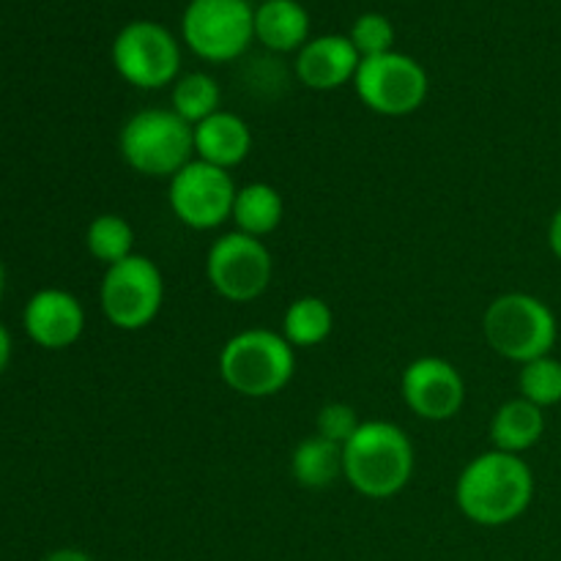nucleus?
I'll return each mask as SVG.
<instances>
[{
    "mask_svg": "<svg viewBox=\"0 0 561 561\" xmlns=\"http://www.w3.org/2000/svg\"><path fill=\"white\" fill-rule=\"evenodd\" d=\"M44 561H93L85 551L80 548H60V551H53L49 557H44Z\"/></svg>",
    "mask_w": 561,
    "mask_h": 561,
    "instance_id": "obj_27",
    "label": "nucleus"
},
{
    "mask_svg": "<svg viewBox=\"0 0 561 561\" xmlns=\"http://www.w3.org/2000/svg\"><path fill=\"white\" fill-rule=\"evenodd\" d=\"M9 359H11V337L9 332H5L3 323H0V376H3V370L9 367Z\"/></svg>",
    "mask_w": 561,
    "mask_h": 561,
    "instance_id": "obj_28",
    "label": "nucleus"
},
{
    "mask_svg": "<svg viewBox=\"0 0 561 561\" xmlns=\"http://www.w3.org/2000/svg\"><path fill=\"white\" fill-rule=\"evenodd\" d=\"M283 214L285 203L277 186L266 184V181H252L236 192L230 222L236 225L239 233L252 236V239H266L268 233L279 228Z\"/></svg>",
    "mask_w": 561,
    "mask_h": 561,
    "instance_id": "obj_18",
    "label": "nucleus"
},
{
    "mask_svg": "<svg viewBox=\"0 0 561 561\" xmlns=\"http://www.w3.org/2000/svg\"><path fill=\"white\" fill-rule=\"evenodd\" d=\"M359 425L362 420L356 416V411L351 409L348 403H327L316 416L318 436H323L327 442L340 444V447H345V442L359 431Z\"/></svg>",
    "mask_w": 561,
    "mask_h": 561,
    "instance_id": "obj_25",
    "label": "nucleus"
},
{
    "mask_svg": "<svg viewBox=\"0 0 561 561\" xmlns=\"http://www.w3.org/2000/svg\"><path fill=\"white\" fill-rule=\"evenodd\" d=\"M252 129L241 115L230 110H217L195 126V159L233 170L250 157Z\"/></svg>",
    "mask_w": 561,
    "mask_h": 561,
    "instance_id": "obj_15",
    "label": "nucleus"
},
{
    "mask_svg": "<svg viewBox=\"0 0 561 561\" xmlns=\"http://www.w3.org/2000/svg\"><path fill=\"white\" fill-rule=\"evenodd\" d=\"M359 53L351 44L348 36H329L310 38L296 55V77L310 91H337V88L354 82L359 71Z\"/></svg>",
    "mask_w": 561,
    "mask_h": 561,
    "instance_id": "obj_14",
    "label": "nucleus"
},
{
    "mask_svg": "<svg viewBox=\"0 0 561 561\" xmlns=\"http://www.w3.org/2000/svg\"><path fill=\"white\" fill-rule=\"evenodd\" d=\"M274 261L263 239L230 230L211 241L206 252V279L214 294L233 305H247L272 285Z\"/></svg>",
    "mask_w": 561,
    "mask_h": 561,
    "instance_id": "obj_9",
    "label": "nucleus"
},
{
    "mask_svg": "<svg viewBox=\"0 0 561 561\" xmlns=\"http://www.w3.org/2000/svg\"><path fill=\"white\" fill-rule=\"evenodd\" d=\"M535 499V474L520 455L488 449L466 463L455 482V504L471 524L507 526L529 510Z\"/></svg>",
    "mask_w": 561,
    "mask_h": 561,
    "instance_id": "obj_1",
    "label": "nucleus"
},
{
    "mask_svg": "<svg viewBox=\"0 0 561 561\" xmlns=\"http://www.w3.org/2000/svg\"><path fill=\"white\" fill-rule=\"evenodd\" d=\"M518 389L520 398L540 405L542 411L561 403V362L548 354L520 365Z\"/></svg>",
    "mask_w": 561,
    "mask_h": 561,
    "instance_id": "obj_23",
    "label": "nucleus"
},
{
    "mask_svg": "<svg viewBox=\"0 0 561 561\" xmlns=\"http://www.w3.org/2000/svg\"><path fill=\"white\" fill-rule=\"evenodd\" d=\"M548 244H551V252L557 255V261L561 263V208L553 214L551 225H548Z\"/></svg>",
    "mask_w": 561,
    "mask_h": 561,
    "instance_id": "obj_26",
    "label": "nucleus"
},
{
    "mask_svg": "<svg viewBox=\"0 0 561 561\" xmlns=\"http://www.w3.org/2000/svg\"><path fill=\"white\" fill-rule=\"evenodd\" d=\"M236 186L230 170L192 159L170 179L168 203L175 219L192 230H217L233 214Z\"/></svg>",
    "mask_w": 561,
    "mask_h": 561,
    "instance_id": "obj_11",
    "label": "nucleus"
},
{
    "mask_svg": "<svg viewBox=\"0 0 561 561\" xmlns=\"http://www.w3.org/2000/svg\"><path fill=\"white\" fill-rule=\"evenodd\" d=\"M482 332L499 356L526 365L548 356L557 345L559 323L551 307L531 294H502L488 305Z\"/></svg>",
    "mask_w": 561,
    "mask_h": 561,
    "instance_id": "obj_5",
    "label": "nucleus"
},
{
    "mask_svg": "<svg viewBox=\"0 0 561 561\" xmlns=\"http://www.w3.org/2000/svg\"><path fill=\"white\" fill-rule=\"evenodd\" d=\"M409 411L425 422H449L466 403V381L458 367L442 356H420L409 362L400 378Z\"/></svg>",
    "mask_w": 561,
    "mask_h": 561,
    "instance_id": "obj_12",
    "label": "nucleus"
},
{
    "mask_svg": "<svg viewBox=\"0 0 561 561\" xmlns=\"http://www.w3.org/2000/svg\"><path fill=\"white\" fill-rule=\"evenodd\" d=\"M121 159L148 179H173L195 159V126L164 107L129 115L118 135Z\"/></svg>",
    "mask_w": 561,
    "mask_h": 561,
    "instance_id": "obj_4",
    "label": "nucleus"
},
{
    "mask_svg": "<svg viewBox=\"0 0 561 561\" xmlns=\"http://www.w3.org/2000/svg\"><path fill=\"white\" fill-rule=\"evenodd\" d=\"M113 66L129 85L140 91H159L179 80L181 47L164 25L137 20L121 27L115 36Z\"/></svg>",
    "mask_w": 561,
    "mask_h": 561,
    "instance_id": "obj_10",
    "label": "nucleus"
},
{
    "mask_svg": "<svg viewBox=\"0 0 561 561\" xmlns=\"http://www.w3.org/2000/svg\"><path fill=\"white\" fill-rule=\"evenodd\" d=\"M3 294H5V268L3 263H0V299H3Z\"/></svg>",
    "mask_w": 561,
    "mask_h": 561,
    "instance_id": "obj_29",
    "label": "nucleus"
},
{
    "mask_svg": "<svg viewBox=\"0 0 561 561\" xmlns=\"http://www.w3.org/2000/svg\"><path fill=\"white\" fill-rule=\"evenodd\" d=\"M351 44L356 47L359 58H376V55L392 53L394 25L383 14H362L348 33Z\"/></svg>",
    "mask_w": 561,
    "mask_h": 561,
    "instance_id": "obj_24",
    "label": "nucleus"
},
{
    "mask_svg": "<svg viewBox=\"0 0 561 561\" xmlns=\"http://www.w3.org/2000/svg\"><path fill=\"white\" fill-rule=\"evenodd\" d=\"M22 323H25L27 337L36 345L47 351H64L85 332V310L69 290L44 288L31 296Z\"/></svg>",
    "mask_w": 561,
    "mask_h": 561,
    "instance_id": "obj_13",
    "label": "nucleus"
},
{
    "mask_svg": "<svg viewBox=\"0 0 561 561\" xmlns=\"http://www.w3.org/2000/svg\"><path fill=\"white\" fill-rule=\"evenodd\" d=\"M546 436V411L524 398L507 400L491 420V444L510 455H524Z\"/></svg>",
    "mask_w": 561,
    "mask_h": 561,
    "instance_id": "obj_17",
    "label": "nucleus"
},
{
    "mask_svg": "<svg viewBox=\"0 0 561 561\" xmlns=\"http://www.w3.org/2000/svg\"><path fill=\"white\" fill-rule=\"evenodd\" d=\"M334 329V312L321 296H299L288 305L283 316V337L294 345L296 351L316 348L327 343Z\"/></svg>",
    "mask_w": 561,
    "mask_h": 561,
    "instance_id": "obj_20",
    "label": "nucleus"
},
{
    "mask_svg": "<svg viewBox=\"0 0 561 561\" xmlns=\"http://www.w3.org/2000/svg\"><path fill=\"white\" fill-rule=\"evenodd\" d=\"M217 367L225 387L241 398H274L294 378L296 348L274 329H241L222 345Z\"/></svg>",
    "mask_w": 561,
    "mask_h": 561,
    "instance_id": "obj_3",
    "label": "nucleus"
},
{
    "mask_svg": "<svg viewBox=\"0 0 561 561\" xmlns=\"http://www.w3.org/2000/svg\"><path fill=\"white\" fill-rule=\"evenodd\" d=\"M85 247L107 268L135 255V228L121 214H99L85 230Z\"/></svg>",
    "mask_w": 561,
    "mask_h": 561,
    "instance_id": "obj_22",
    "label": "nucleus"
},
{
    "mask_svg": "<svg viewBox=\"0 0 561 561\" xmlns=\"http://www.w3.org/2000/svg\"><path fill=\"white\" fill-rule=\"evenodd\" d=\"M181 33L197 58L228 64L244 55L255 38V9L247 0H192Z\"/></svg>",
    "mask_w": 561,
    "mask_h": 561,
    "instance_id": "obj_7",
    "label": "nucleus"
},
{
    "mask_svg": "<svg viewBox=\"0 0 561 561\" xmlns=\"http://www.w3.org/2000/svg\"><path fill=\"white\" fill-rule=\"evenodd\" d=\"M219 99H222V91H219L217 80L206 71H192V75L179 77L173 82V99H170V110L175 115L186 121V124L197 126L201 121H206L208 115H214L219 107Z\"/></svg>",
    "mask_w": 561,
    "mask_h": 561,
    "instance_id": "obj_21",
    "label": "nucleus"
},
{
    "mask_svg": "<svg viewBox=\"0 0 561 561\" xmlns=\"http://www.w3.org/2000/svg\"><path fill=\"white\" fill-rule=\"evenodd\" d=\"M164 305V277L146 255H129L104 268L99 307L121 332H140L157 321Z\"/></svg>",
    "mask_w": 561,
    "mask_h": 561,
    "instance_id": "obj_6",
    "label": "nucleus"
},
{
    "mask_svg": "<svg viewBox=\"0 0 561 561\" xmlns=\"http://www.w3.org/2000/svg\"><path fill=\"white\" fill-rule=\"evenodd\" d=\"M414 477V444L387 420L362 422L343 447V480L359 496L383 502L398 496Z\"/></svg>",
    "mask_w": 561,
    "mask_h": 561,
    "instance_id": "obj_2",
    "label": "nucleus"
},
{
    "mask_svg": "<svg viewBox=\"0 0 561 561\" xmlns=\"http://www.w3.org/2000/svg\"><path fill=\"white\" fill-rule=\"evenodd\" d=\"M310 36V14L299 0H266L255 9V38L274 53L301 49Z\"/></svg>",
    "mask_w": 561,
    "mask_h": 561,
    "instance_id": "obj_16",
    "label": "nucleus"
},
{
    "mask_svg": "<svg viewBox=\"0 0 561 561\" xmlns=\"http://www.w3.org/2000/svg\"><path fill=\"white\" fill-rule=\"evenodd\" d=\"M290 474L301 488L310 491H323L343 480V447L334 442H327L323 436L301 438L290 455Z\"/></svg>",
    "mask_w": 561,
    "mask_h": 561,
    "instance_id": "obj_19",
    "label": "nucleus"
},
{
    "mask_svg": "<svg viewBox=\"0 0 561 561\" xmlns=\"http://www.w3.org/2000/svg\"><path fill=\"white\" fill-rule=\"evenodd\" d=\"M354 88L370 113L383 118H405L425 104L431 80L420 60L392 49L376 58H362Z\"/></svg>",
    "mask_w": 561,
    "mask_h": 561,
    "instance_id": "obj_8",
    "label": "nucleus"
}]
</instances>
